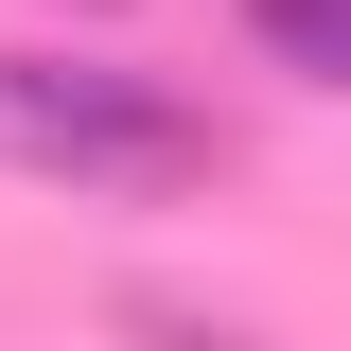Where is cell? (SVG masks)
Instances as JSON below:
<instances>
[{
    "label": "cell",
    "instance_id": "obj_1",
    "mask_svg": "<svg viewBox=\"0 0 351 351\" xmlns=\"http://www.w3.org/2000/svg\"><path fill=\"white\" fill-rule=\"evenodd\" d=\"M0 176L53 193H211L228 141L123 53H0Z\"/></svg>",
    "mask_w": 351,
    "mask_h": 351
},
{
    "label": "cell",
    "instance_id": "obj_2",
    "mask_svg": "<svg viewBox=\"0 0 351 351\" xmlns=\"http://www.w3.org/2000/svg\"><path fill=\"white\" fill-rule=\"evenodd\" d=\"M246 36L281 88H351V0H246Z\"/></svg>",
    "mask_w": 351,
    "mask_h": 351
}]
</instances>
